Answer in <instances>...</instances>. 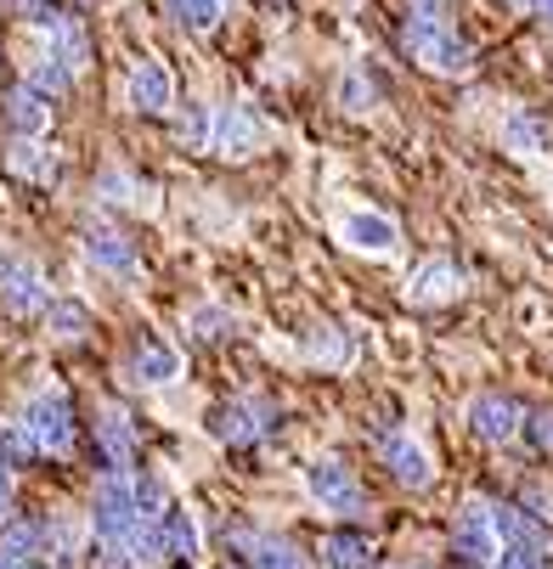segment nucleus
I'll return each instance as SVG.
<instances>
[{
    "label": "nucleus",
    "instance_id": "1",
    "mask_svg": "<svg viewBox=\"0 0 553 569\" xmlns=\"http://www.w3.org/2000/svg\"><path fill=\"white\" fill-rule=\"evenodd\" d=\"M23 429L40 451H68L73 446V406L62 389H46L29 400V412H23Z\"/></svg>",
    "mask_w": 553,
    "mask_h": 569
},
{
    "label": "nucleus",
    "instance_id": "2",
    "mask_svg": "<svg viewBox=\"0 0 553 569\" xmlns=\"http://www.w3.org/2000/svg\"><path fill=\"white\" fill-rule=\"evenodd\" d=\"M407 46H413V51H418V62H429L435 73H463V68H468V46H463L452 29H441L429 12H424V18H413Z\"/></svg>",
    "mask_w": 553,
    "mask_h": 569
},
{
    "label": "nucleus",
    "instance_id": "3",
    "mask_svg": "<svg viewBox=\"0 0 553 569\" xmlns=\"http://www.w3.org/2000/svg\"><path fill=\"white\" fill-rule=\"evenodd\" d=\"M209 429L226 446H255V440H266L277 429V412L260 406V400H231V406H220V412L209 418Z\"/></svg>",
    "mask_w": 553,
    "mask_h": 569
},
{
    "label": "nucleus",
    "instance_id": "4",
    "mask_svg": "<svg viewBox=\"0 0 553 569\" xmlns=\"http://www.w3.org/2000/svg\"><path fill=\"white\" fill-rule=\"evenodd\" d=\"M305 485H310V497L323 502V508H334V513H362V485H356V473H350L345 462L316 457V462L305 468Z\"/></svg>",
    "mask_w": 553,
    "mask_h": 569
},
{
    "label": "nucleus",
    "instance_id": "5",
    "mask_svg": "<svg viewBox=\"0 0 553 569\" xmlns=\"http://www.w3.org/2000/svg\"><path fill=\"white\" fill-rule=\"evenodd\" d=\"M497 513L492 508H463L457 513V530H452V547H457V558H468V563H486V558H497Z\"/></svg>",
    "mask_w": 553,
    "mask_h": 569
},
{
    "label": "nucleus",
    "instance_id": "6",
    "mask_svg": "<svg viewBox=\"0 0 553 569\" xmlns=\"http://www.w3.org/2000/svg\"><path fill=\"white\" fill-rule=\"evenodd\" d=\"M520 423H525V412H520L508 395H481V400L468 406V429L481 435V440H514Z\"/></svg>",
    "mask_w": 553,
    "mask_h": 569
},
{
    "label": "nucleus",
    "instance_id": "7",
    "mask_svg": "<svg viewBox=\"0 0 553 569\" xmlns=\"http://www.w3.org/2000/svg\"><path fill=\"white\" fill-rule=\"evenodd\" d=\"M0 293L12 299V310H40L46 305V282L23 254H0Z\"/></svg>",
    "mask_w": 553,
    "mask_h": 569
},
{
    "label": "nucleus",
    "instance_id": "8",
    "mask_svg": "<svg viewBox=\"0 0 553 569\" xmlns=\"http://www.w3.org/2000/svg\"><path fill=\"white\" fill-rule=\"evenodd\" d=\"M170 97H176V86H170L165 62L141 57V62L130 68V102H136L141 113H165V108H170Z\"/></svg>",
    "mask_w": 553,
    "mask_h": 569
},
{
    "label": "nucleus",
    "instance_id": "9",
    "mask_svg": "<svg viewBox=\"0 0 553 569\" xmlns=\"http://www.w3.org/2000/svg\"><path fill=\"white\" fill-rule=\"evenodd\" d=\"M215 147H220L226 158H249V152L260 147V119H255L249 108H226V113L215 119Z\"/></svg>",
    "mask_w": 553,
    "mask_h": 569
},
{
    "label": "nucleus",
    "instance_id": "10",
    "mask_svg": "<svg viewBox=\"0 0 553 569\" xmlns=\"http://www.w3.org/2000/svg\"><path fill=\"white\" fill-rule=\"evenodd\" d=\"M384 462H389V473L402 479V485H413V491H424V485L435 479L429 473V457L407 440V435H395V440H384Z\"/></svg>",
    "mask_w": 553,
    "mask_h": 569
},
{
    "label": "nucleus",
    "instance_id": "11",
    "mask_svg": "<svg viewBox=\"0 0 553 569\" xmlns=\"http://www.w3.org/2000/svg\"><path fill=\"white\" fill-rule=\"evenodd\" d=\"M345 242H350V249H362V254H389V249H395V226H389L384 214L356 209V214L345 220Z\"/></svg>",
    "mask_w": 553,
    "mask_h": 569
},
{
    "label": "nucleus",
    "instance_id": "12",
    "mask_svg": "<svg viewBox=\"0 0 553 569\" xmlns=\"http://www.w3.org/2000/svg\"><path fill=\"white\" fill-rule=\"evenodd\" d=\"M46 119H51V108H46V97L29 86V79H23V86L7 97V124L18 130V136H40L46 130Z\"/></svg>",
    "mask_w": 553,
    "mask_h": 569
},
{
    "label": "nucleus",
    "instance_id": "13",
    "mask_svg": "<svg viewBox=\"0 0 553 569\" xmlns=\"http://www.w3.org/2000/svg\"><path fill=\"white\" fill-rule=\"evenodd\" d=\"M86 254L102 266V271H119V277H136V249L125 237H113V231H91L86 237Z\"/></svg>",
    "mask_w": 553,
    "mask_h": 569
},
{
    "label": "nucleus",
    "instance_id": "14",
    "mask_svg": "<svg viewBox=\"0 0 553 569\" xmlns=\"http://www.w3.org/2000/svg\"><path fill=\"white\" fill-rule=\"evenodd\" d=\"M97 446H102V457H108L113 468H125V462H130V451H136L130 423L113 412V406H102V412H97Z\"/></svg>",
    "mask_w": 553,
    "mask_h": 569
},
{
    "label": "nucleus",
    "instance_id": "15",
    "mask_svg": "<svg viewBox=\"0 0 553 569\" xmlns=\"http://www.w3.org/2000/svg\"><path fill=\"white\" fill-rule=\"evenodd\" d=\"M46 328H51L57 345H79V339L91 333V310H86V305H73V299H57V305L46 310Z\"/></svg>",
    "mask_w": 553,
    "mask_h": 569
},
{
    "label": "nucleus",
    "instance_id": "16",
    "mask_svg": "<svg viewBox=\"0 0 553 569\" xmlns=\"http://www.w3.org/2000/svg\"><path fill=\"white\" fill-rule=\"evenodd\" d=\"M130 367H136V378H141V383H170V378L181 372V356H176L170 345L147 339V345L136 350V361H130Z\"/></svg>",
    "mask_w": 553,
    "mask_h": 569
},
{
    "label": "nucleus",
    "instance_id": "17",
    "mask_svg": "<svg viewBox=\"0 0 553 569\" xmlns=\"http://www.w3.org/2000/svg\"><path fill=\"white\" fill-rule=\"evenodd\" d=\"M457 282H463V277H457V266L429 260V266H424L407 288H413V299H418V305H435V299H452V293H457Z\"/></svg>",
    "mask_w": 553,
    "mask_h": 569
},
{
    "label": "nucleus",
    "instance_id": "18",
    "mask_svg": "<svg viewBox=\"0 0 553 569\" xmlns=\"http://www.w3.org/2000/svg\"><path fill=\"white\" fill-rule=\"evenodd\" d=\"M323 558H328V569H362L367 563V536L362 530H334L323 541Z\"/></svg>",
    "mask_w": 553,
    "mask_h": 569
},
{
    "label": "nucleus",
    "instance_id": "19",
    "mask_svg": "<svg viewBox=\"0 0 553 569\" xmlns=\"http://www.w3.org/2000/svg\"><path fill=\"white\" fill-rule=\"evenodd\" d=\"M158 525H165V558H192V547H198V525H192L187 508H170Z\"/></svg>",
    "mask_w": 553,
    "mask_h": 569
},
{
    "label": "nucleus",
    "instance_id": "20",
    "mask_svg": "<svg viewBox=\"0 0 553 569\" xmlns=\"http://www.w3.org/2000/svg\"><path fill=\"white\" fill-rule=\"evenodd\" d=\"M497 536H503L508 547H531V552H536V541H542V525H536L525 508H497Z\"/></svg>",
    "mask_w": 553,
    "mask_h": 569
},
{
    "label": "nucleus",
    "instance_id": "21",
    "mask_svg": "<svg viewBox=\"0 0 553 569\" xmlns=\"http://www.w3.org/2000/svg\"><path fill=\"white\" fill-rule=\"evenodd\" d=\"M170 18L192 34H209L220 23V0H170Z\"/></svg>",
    "mask_w": 553,
    "mask_h": 569
},
{
    "label": "nucleus",
    "instance_id": "22",
    "mask_svg": "<svg viewBox=\"0 0 553 569\" xmlns=\"http://www.w3.org/2000/svg\"><path fill=\"white\" fill-rule=\"evenodd\" d=\"M29 86H34L40 97H62V91L73 86V68H68L62 57H40V62L29 68Z\"/></svg>",
    "mask_w": 553,
    "mask_h": 569
},
{
    "label": "nucleus",
    "instance_id": "23",
    "mask_svg": "<svg viewBox=\"0 0 553 569\" xmlns=\"http://www.w3.org/2000/svg\"><path fill=\"white\" fill-rule=\"evenodd\" d=\"M305 350H310V361H323V367H345L350 361V345H345L339 328H310Z\"/></svg>",
    "mask_w": 553,
    "mask_h": 569
},
{
    "label": "nucleus",
    "instance_id": "24",
    "mask_svg": "<svg viewBox=\"0 0 553 569\" xmlns=\"http://www.w3.org/2000/svg\"><path fill=\"white\" fill-rule=\"evenodd\" d=\"M51 57H62L68 68H79V62H86V29H79L73 18H62V23L51 29Z\"/></svg>",
    "mask_w": 553,
    "mask_h": 569
},
{
    "label": "nucleus",
    "instance_id": "25",
    "mask_svg": "<svg viewBox=\"0 0 553 569\" xmlns=\"http://www.w3.org/2000/svg\"><path fill=\"white\" fill-rule=\"evenodd\" d=\"M181 141H187V147H204V141H209V119H204V108H187V119H181Z\"/></svg>",
    "mask_w": 553,
    "mask_h": 569
},
{
    "label": "nucleus",
    "instance_id": "26",
    "mask_svg": "<svg viewBox=\"0 0 553 569\" xmlns=\"http://www.w3.org/2000/svg\"><path fill=\"white\" fill-rule=\"evenodd\" d=\"M255 563H260V569H299V558H294V547H277V541H266Z\"/></svg>",
    "mask_w": 553,
    "mask_h": 569
},
{
    "label": "nucleus",
    "instance_id": "27",
    "mask_svg": "<svg viewBox=\"0 0 553 569\" xmlns=\"http://www.w3.org/2000/svg\"><path fill=\"white\" fill-rule=\"evenodd\" d=\"M34 152H40V147H18L12 164H18L23 176H51V164H46V158H34Z\"/></svg>",
    "mask_w": 553,
    "mask_h": 569
},
{
    "label": "nucleus",
    "instance_id": "28",
    "mask_svg": "<svg viewBox=\"0 0 553 569\" xmlns=\"http://www.w3.org/2000/svg\"><path fill=\"white\" fill-rule=\"evenodd\" d=\"M339 97H345V108H356V113H362V102H373V91L362 86V73H350V79H345Z\"/></svg>",
    "mask_w": 553,
    "mask_h": 569
},
{
    "label": "nucleus",
    "instance_id": "29",
    "mask_svg": "<svg viewBox=\"0 0 553 569\" xmlns=\"http://www.w3.org/2000/svg\"><path fill=\"white\" fill-rule=\"evenodd\" d=\"M508 136H514V141H520V147H536V141H542V136H547V130H542V124H536V119H514V124H508Z\"/></svg>",
    "mask_w": 553,
    "mask_h": 569
},
{
    "label": "nucleus",
    "instance_id": "30",
    "mask_svg": "<svg viewBox=\"0 0 553 569\" xmlns=\"http://www.w3.org/2000/svg\"><path fill=\"white\" fill-rule=\"evenodd\" d=\"M7 502H12V462L0 457V513H7Z\"/></svg>",
    "mask_w": 553,
    "mask_h": 569
},
{
    "label": "nucleus",
    "instance_id": "31",
    "mask_svg": "<svg viewBox=\"0 0 553 569\" xmlns=\"http://www.w3.org/2000/svg\"><path fill=\"white\" fill-rule=\"evenodd\" d=\"M525 7H542V12H547V18H553V0H525Z\"/></svg>",
    "mask_w": 553,
    "mask_h": 569
},
{
    "label": "nucleus",
    "instance_id": "32",
    "mask_svg": "<svg viewBox=\"0 0 553 569\" xmlns=\"http://www.w3.org/2000/svg\"><path fill=\"white\" fill-rule=\"evenodd\" d=\"M170 569H192V558H176V563H170Z\"/></svg>",
    "mask_w": 553,
    "mask_h": 569
}]
</instances>
